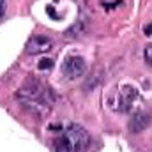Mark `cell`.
Listing matches in <instances>:
<instances>
[{"label":"cell","instance_id":"cell-5","mask_svg":"<svg viewBox=\"0 0 152 152\" xmlns=\"http://www.w3.org/2000/svg\"><path fill=\"white\" fill-rule=\"evenodd\" d=\"M53 48V41L48 37V36H34V37L28 39L27 46H25V51L28 55H39V53H46Z\"/></svg>","mask_w":152,"mask_h":152},{"label":"cell","instance_id":"cell-3","mask_svg":"<svg viewBox=\"0 0 152 152\" xmlns=\"http://www.w3.org/2000/svg\"><path fill=\"white\" fill-rule=\"evenodd\" d=\"M85 71H87V64L81 57H76V55L66 57V60L62 64V73L67 80H76L85 75Z\"/></svg>","mask_w":152,"mask_h":152},{"label":"cell","instance_id":"cell-7","mask_svg":"<svg viewBox=\"0 0 152 152\" xmlns=\"http://www.w3.org/2000/svg\"><path fill=\"white\" fill-rule=\"evenodd\" d=\"M37 67L41 69V71H46V69H51L53 67V60L51 58H41L37 64Z\"/></svg>","mask_w":152,"mask_h":152},{"label":"cell","instance_id":"cell-4","mask_svg":"<svg viewBox=\"0 0 152 152\" xmlns=\"http://www.w3.org/2000/svg\"><path fill=\"white\" fill-rule=\"evenodd\" d=\"M138 97V90L131 85H124L118 92H117V110L118 112H129L133 103Z\"/></svg>","mask_w":152,"mask_h":152},{"label":"cell","instance_id":"cell-11","mask_svg":"<svg viewBox=\"0 0 152 152\" xmlns=\"http://www.w3.org/2000/svg\"><path fill=\"white\" fill-rule=\"evenodd\" d=\"M5 14V0H0V18Z\"/></svg>","mask_w":152,"mask_h":152},{"label":"cell","instance_id":"cell-6","mask_svg":"<svg viewBox=\"0 0 152 152\" xmlns=\"http://www.w3.org/2000/svg\"><path fill=\"white\" fill-rule=\"evenodd\" d=\"M149 126H151V113H147V112H136L133 115V118L129 120V131L134 134L142 133Z\"/></svg>","mask_w":152,"mask_h":152},{"label":"cell","instance_id":"cell-2","mask_svg":"<svg viewBox=\"0 0 152 152\" xmlns=\"http://www.w3.org/2000/svg\"><path fill=\"white\" fill-rule=\"evenodd\" d=\"M88 145L90 136L80 124H67L60 134L53 138L55 152H85Z\"/></svg>","mask_w":152,"mask_h":152},{"label":"cell","instance_id":"cell-9","mask_svg":"<svg viewBox=\"0 0 152 152\" xmlns=\"http://www.w3.org/2000/svg\"><path fill=\"white\" fill-rule=\"evenodd\" d=\"M46 12L53 18V20H57V12H55V9H53V5H48V9H46Z\"/></svg>","mask_w":152,"mask_h":152},{"label":"cell","instance_id":"cell-10","mask_svg":"<svg viewBox=\"0 0 152 152\" xmlns=\"http://www.w3.org/2000/svg\"><path fill=\"white\" fill-rule=\"evenodd\" d=\"M143 32H145V36L152 37V23H149V25H145V27H143Z\"/></svg>","mask_w":152,"mask_h":152},{"label":"cell","instance_id":"cell-1","mask_svg":"<svg viewBox=\"0 0 152 152\" xmlns=\"http://www.w3.org/2000/svg\"><path fill=\"white\" fill-rule=\"evenodd\" d=\"M18 99L27 106L30 108L32 112L36 113H44L51 108L53 104V94L48 87H44L41 81L37 80H30L27 81L20 92H18Z\"/></svg>","mask_w":152,"mask_h":152},{"label":"cell","instance_id":"cell-8","mask_svg":"<svg viewBox=\"0 0 152 152\" xmlns=\"http://www.w3.org/2000/svg\"><path fill=\"white\" fill-rule=\"evenodd\" d=\"M143 57H145V62H147L149 66H152V44H147V46H145Z\"/></svg>","mask_w":152,"mask_h":152}]
</instances>
